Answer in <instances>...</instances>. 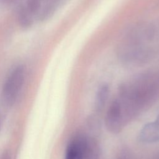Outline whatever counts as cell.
Here are the masks:
<instances>
[{"instance_id":"obj_2","label":"cell","mask_w":159,"mask_h":159,"mask_svg":"<svg viewBox=\"0 0 159 159\" xmlns=\"http://www.w3.org/2000/svg\"><path fill=\"white\" fill-rule=\"evenodd\" d=\"M117 56L120 60L126 64L142 65L150 60L152 51L143 45L124 42L119 47Z\"/></svg>"},{"instance_id":"obj_9","label":"cell","mask_w":159,"mask_h":159,"mask_svg":"<svg viewBox=\"0 0 159 159\" xmlns=\"http://www.w3.org/2000/svg\"><path fill=\"white\" fill-rule=\"evenodd\" d=\"M120 159H129L127 157L126 158V157H122V158H121Z\"/></svg>"},{"instance_id":"obj_7","label":"cell","mask_w":159,"mask_h":159,"mask_svg":"<svg viewBox=\"0 0 159 159\" xmlns=\"http://www.w3.org/2000/svg\"><path fill=\"white\" fill-rule=\"evenodd\" d=\"M99 148L96 142L89 139L87 151L84 159H98Z\"/></svg>"},{"instance_id":"obj_5","label":"cell","mask_w":159,"mask_h":159,"mask_svg":"<svg viewBox=\"0 0 159 159\" xmlns=\"http://www.w3.org/2000/svg\"><path fill=\"white\" fill-rule=\"evenodd\" d=\"M45 0H26L19 12V22L24 27H28L33 23L35 16L40 11Z\"/></svg>"},{"instance_id":"obj_1","label":"cell","mask_w":159,"mask_h":159,"mask_svg":"<svg viewBox=\"0 0 159 159\" xmlns=\"http://www.w3.org/2000/svg\"><path fill=\"white\" fill-rule=\"evenodd\" d=\"M25 80V69L22 65L16 66L9 73L3 84L1 99L7 107L12 106L16 101Z\"/></svg>"},{"instance_id":"obj_8","label":"cell","mask_w":159,"mask_h":159,"mask_svg":"<svg viewBox=\"0 0 159 159\" xmlns=\"http://www.w3.org/2000/svg\"><path fill=\"white\" fill-rule=\"evenodd\" d=\"M149 126L153 134L159 140V113L155 121L149 122Z\"/></svg>"},{"instance_id":"obj_3","label":"cell","mask_w":159,"mask_h":159,"mask_svg":"<svg viewBox=\"0 0 159 159\" xmlns=\"http://www.w3.org/2000/svg\"><path fill=\"white\" fill-rule=\"evenodd\" d=\"M126 118L119 99H114L109 106L105 116V125L107 130L114 134L122 129Z\"/></svg>"},{"instance_id":"obj_4","label":"cell","mask_w":159,"mask_h":159,"mask_svg":"<svg viewBox=\"0 0 159 159\" xmlns=\"http://www.w3.org/2000/svg\"><path fill=\"white\" fill-rule=\"evenodd\" d=\"M89 139L83 134H77L69 142L65 151V159H84Z\"/></svg>"},{"instance_id":"obj_6","label":"cell","mask_w":159,"mask_h":159,"mask_svg":"<svg viewBox=\"0 0 159 159\" xmlns=\"http://www.w3.org/2000/svg\"><path fill=\"white\" fill-rule=\"evenodd\" d=\"M109 94V86L108 84H101L97 89L94 100V108L97 112H101L104 108Z\"/></svg>"}]
</instances>
